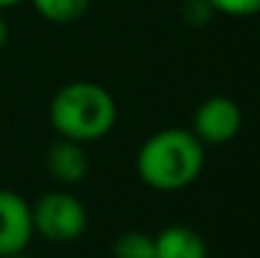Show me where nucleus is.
<instances>
[{
  "instance_id": "obj_9",
  "label": "nucleus",
  "mask_w": 260,
  "mask_h": 258,
  "mask_svg": "<svg viewBox=\"0 0 260 258\" xmlns=\"http://www.w3.org/2000/svg\"><path fill=\"white\" fill-rule=\"evenodd\" d=\"M114 258H154V238L142 231H129L116 238Z\"/></svg>"
},
{
  "instance_id": "obj_6",
  "label": "nucleus",
  "mask_w": 260,
  "mask_h": 258,
  "mask_svg": "<svg viewBox=\"0 0 260 258\" xmlns=\"http://www.w3.org/2000/svg\"><path fill=\"white\" fill-rule=\"evenodd\" d=\"M46 167L53 180L61 185H79L88 175V155L81 142L74 139H58L48 147L46 155Z\"/></svg>"
},
{
  "instance_id": "obj_2",
  "label": "nucleus",
  "mask_w": 260,
  "mask_h": 258,
  "mask_svg": "<svg viewBox=\"0 0 260 258\" xmlns=\"http://www.w3.org/2000/svg\"><path fill=\"white\" fill-rule=\"evenodd\" d=\"M116 101L104 86L93 81H71L61 86L48 106L51 127L63 139L96 142L116 124Z\"/></svg>"
},
{
  "instance_id": "obj_11",
  "label": "nucleus",
  "mask_w": 260,
  "mask_h": 258,
  "mask_svg": "<svg viewBox=\"0 0 260 258\" xmlns=\"http://www.w3.org/2000/svg\"><path fill=\"white\" fill-rule=\"evenodd\" d=\"M212 15H215V10H212V5L207 0H184L182 18L189 25H205V23H210Z\"/></svg>"
},
{
  "instance_id": "obj_8",
  "label": "nucleus",
  "mask_w": 260,
  "mask_h": 258,
  "mask_svg": "<svg viewBox=\"0 0 260 258\" xmlns=\"http://www.w3.org/2000/svg\"><path fill=\"white\" fill-rule=\"evenodd\" d=\"M36 10L41 18H46L48 23H76L79 18H84L91 5V0H33Z\"/></svg>"
},
{
  "instance_id": "obj_7",
  "label": "nucleus",
  "mask_w": 260,
  "mask_h": 258,
  "mask_svg": "<svg viewBox=\"0 0 260 258\" xmlns=\"http://www.w3.org/2000/svg\"><path fill=\"white\" fill-rule=\"evenodd\" d=\"M154 258H207V248L197 231L170 225L154 238Z\"/></svg>"
},
{
  "instance_id": "obj_3",
  "label": "nucleus",
  "mask_w": 260,
  "mask_h": 258,
  "mask_svg": "<svg viewBox=\"0 0 260 258\" xmlns=\"http://www.w3.org/2000/svg\"><path fill=\"white\" fill-rule=\"evenodd\" d=\"M33 231L53 243H71L84 236L88 215L84 203L63 190L46 192L33 208Z\"/></svg>"
},
{
  "instance_id": "obj_12",
  "label": "nucleus",
  "mask_w": 260,
  "mask_h": 258,
  "mask_svg": "<svg viewBox=\"0 0 260 258\" xmlns=\"http://www.w3.org/2000/svg\"><path fill=\"white\" fill-rule=\"evenodd\" d=\"M8 36H10V28H8V23H5V18L0 15V48L8 43Z\"/></svg>"
},
{
  "instance_id": "obj_13",
  "label": "nucleus",
  "mask_w": 260,
  "mask_h": 258,
  "mask_svg": "<svg viewBox=\"0 0 260 258\" xmlns=\"http://www.w3.org/2000/svg\"><path fill=\"white\" fill-rule=\"evenodd\" d=\"M18 3H23V0H0V10H5V8H13V5H18Z\"/></svg>"
},
{
  "instance_id": "obj_4",
  "label": "nucleus",
  "mask_w": 260,
  "mask_h": 258,
  "mask_svg": "<svg viewBox=\"0 0 260 258\" xmlns=\"http://www.w3.org/2000/svg\"><path fill=\"white\" fill-rule=\"evenodd\" d=\"M243 111L230 96H207L192 114V134L202 145H228L240 134Z\"/></svg>"
},
{
  "instance_id": "obj_5",
  "label": "nucleus",
  "mask_w": 260,
  "mask_h": 258,
  "mask_svg": "<svg viewBox=\"0 0 260 258\" xmlns=\"http://www.w3.org/2000/svg\"><path fill=\"white\" fill-rule=\"evenodd\" d=\"M33 233V213L25 197L13 190H0V258L23 253Z\"/></svg>"
},
{
  "instance_id": "obj_14",
  "label": "nucleus",
  "mask_w": 260,
  "mask_h": 258,
  "mask_svg": "<svg viewBox=\"0 0 260 258\" xmlns=\"http://www.w3.org/2000/svg\"><path fill=\"white\" fill-rule=\"evenodd\" d=\"M5 258H30V256H23V253H15V256H5Z\"/></svg>"
},
{
  "instance_id": "obj_10",
  "label": "nucleus",
  "mask_w": 260,
  "mask_h": 258,
  "mask_svg": "<svg viewBox=\"0 0 260 258\" xmlns=\"http://www.w3.org/2000/svg\"><path fill=\"white\" fill-rule=\"evenodd\" d=\"M215 13L230 15V18H248L260 13V0H207Z\"/></svg>"
},
{
  "instance_id": "obj_1",
  "label": "nucleus",
  "mask_w": 260,
  "mask_h": 258,
  "mask_svg": "<svg viewBox=\"0 0 260 258\" xmlns=\"http://www.w3.org/2000/svg\"><path fill=\"white\" fill-rule=\"evenodd\" d=\"M205 167V145L192 129H162L144 139L137 155V172L142 182L159 192L189 187Z\"/></svg>"
}]
</instances>
